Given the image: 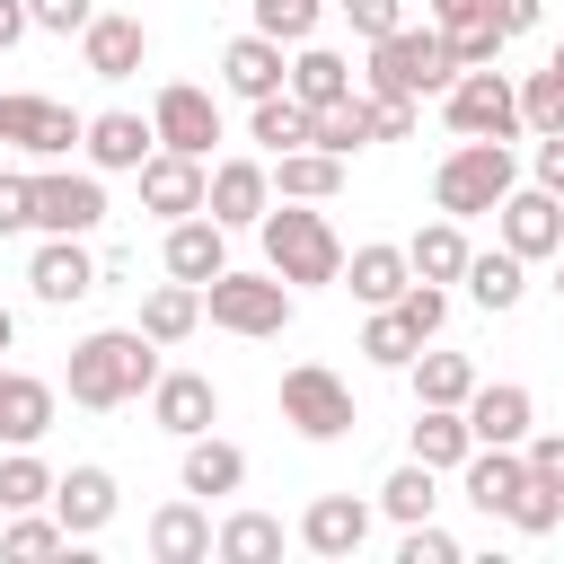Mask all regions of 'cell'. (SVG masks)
Instances as JSON below:
<instances>
[{"instance_id":"1","label":"cell","mask_w":564,"mask_h":564,"mask_svg":"<svg viewBox=\"0 0 564 564\" xmlns=\"http://www.w3.org/2000/svg\"><path fill=\"white\" fill-rule=\"evenodd\" d=\"M159 352H167V344H150L141 326H97V335H79V344H70V405L115 414V405L150 397V388H159Z\"/></svg>"},{"instance_id":"2","label":"cell","mask_w":564,"mask_h":564,"mask_svg":"<svg viewBox=\"0 0 564 564\" xmlns=\"http://www.w3.org/2000/svg\"><path fill=\"white\" fill-rule=\"evenodd\" d=\"M256 229H264V264H273L291 291L344 282V238H335V220H326V212H308V203H282V212H264Z\"/></svg>"},{"instance_id":"3","label":"cell","mask_w":564,"mask_h":564,"mask_svg":"<svg viewBox=\"0 0 564 564\" xmlns=\"http://www.w3.org/2000/svg\"><path fill=\"white\" fill-rule=\"evenodd\" d=\"M449 79H458V44L441 26H397L370 44V88L388 97H441Z\"/></svg>"},{"instance_id":"4","label":"cell","mask_w":564,"mask_h":564,"mask_svg":"<svg viewBox=\"0 0 564 564\" xmlns=\"http://www.w3.org/2000/svg\"><path fill=\"white\" fill-rule=\"evenodd\" d=\"M511 185H520L511 141H458V150L441 159V176H432V203H441L449 220H476V212H494Z\"/></svg>"},{"instance_id":"5","label":"cell","mask_w":564,"mask_h":564,"mask_svg":"<svg viewBox=\"0 0 564 564\" xmlns=\"http://www.w3.org/2000/svg\"><path fill=\"white\" fill-rule=\"evenodd\" d=\"M291 308H300V300H291V282H282L273 264H264V273H212V282H203V317L229 326V335H282Z\"/></svg>"},{"instance_id":"6","label":"cell","mask_w":564,"mask_h":564,"mask_svg":"<svg viewBox=\"0 0 564 564\" xmlns=\"http://www.w3.org/2000/svg\"><path fill=\"white\" fill-rule=\"evenodd\" d=\"M282 423H291L300 441H344V432L361 423V405H352V388H344L326 361H291V370H282Z\"/></svg>"},{"instance_id":"7","label":"cell","mask_w":564,"mask_h":564,"mask_svg":"<svg viewBox=\"0 0 564 564\" xmlns=\"http://www.w3.org/2000/svg\"><path fill=\"white\" fill-rule=\"evenodd\" d=\"M441 115H449L458 141H511V132H520V79H502V70H458V79L441 88Z\"/></svg>"},{"instance_id":"8","label":"cell","mask_w":564,"mask_h":564,"mask_svg":"<svg viewBox=\"0 0 564 564\" xmlns=\"http://www.w3.org/2000/svg\"><path fill=\"white\" fill-rule=\"evenodd\" d=\"M0 141L26 150V159H70V150L88 141V115H70L62 97H26V88H9V97H0Z\"/></svg>"},{"instance_id":"9","label":"cell","mask_w":564,"mask_h":564,"mask_svg":"<svg viewBox=\"0 0 564 564\" xmlns=\"http://www.w3.org/2000/svg\"><path fill=\"white\" fill-rule=\"evenodd\" d=\"M106 220V185H97V167L79 176V167H44L35 176V229L44 238H88Z\"/></svg>"},{"instance_id":"10","label":"cell","mask_w":564,"mask_h":564,"mask_svg":"<svg viewBox=\"0 0 564 564\" xmlns=\"http://www.w3.org/2000/svg\"><path fill=\"white\" fill-rule=\"evenodd\" d=\"M494 229H502V247L511 256H564V203L546 194V185H511L502 203H494Z\"/></svg>"},{"instance_id":"11","label":"cell","mask_w":564,"mask_h":564,"mask_svg":"<svg viewBox=\"0 0 564 564\" xmlns=\"http://www.w3.org/2000/svg\"><path fill=\"white\" fill-rule=\"evenodd\" d=\"M150 123H159V150H185V159H212V141H220L212 88H185V79H167V88L150 97Z\"/></svg>"},{"instance_id":"12","label":"cell","mask_w":564,"mask_h":564,"mask_svg":"<svg viewBox=\"0 0 564 564\" xmlns=\"http://www.w3.org/2000/svg\"><path fill=\"white\" fill-rule=\"evenodd\" d=\"M88 167L97 176H141V159L159 150V123L150 115H132V106H106V115H88Z\"/></svg>"},{"instance_id":"13","label":"cell","mask_w":564,"mask_h":564,"mask_svg":"<svg viewBox=\"0 0 564 564\" xmlns=\"http://www.w3.org/2000/svg\"><path fill=\"white\" fill-rule=\"evenodd\" d=\"M106 282V264L79 247V238H44L35 256H26V291L44 300V308H70V300H88Z\"/></svg>"},{"instance_id":"14","label":"cell","mask_w":564,"mask_h":564,"mask_svg":"<svg viewBox=\"0 0 564 564\" xmlns=\"http://www.w3.org/2000/svg\"><path fill=\"white\" fill-rule=\"evenodd\" d=\"M203 212H212L220 229H256V220L273 212V167H264V159H220Z\"/></svg>"},{"instance_id":"15","label":"cell","mask_w":564,"mask_h":564,"mask_svg":"<svg viewBox=\"0 0 564 564\" xmlns=\"http://www.w3.org/2000/svg\"><path fill=\"white\" fill-rule=\"evenodd\" d=\"M203 194H212V167H203V159H185V150H150V159H141V203H150L159 220L203 212Z\"/></svg>"},{"instance_id":"16","label":"cell","mask_w":564,"mask_h":564,"mask_svg":"<svg viewBox=\"0 0 564 564\" xmlns=\"http://www.w3.org/2000/svg\"><path fill=\"white\" fill-rule=\"evenodd\" d=\"M150 423L176 432V441H194V432L220 423V388H212L203 370H159V388H150Z\"/></svg>"},{"instance_id":"17","label":"cell","mask_w":564,"mask_h":564,"mask_svg":"<svg viewBox=\"0 0 564 564\" xmlns=\"http://www.w3.org/2000/svg\"><path fill=\"white\" fill-rule=\"evenodd\" d=\"M529 423H538V405H529L520 379H476V397H467V432H476L485 449H520Z\"/></svg>"},{"instance_id":"18","label":"cell","mask_w":564,"mask_h":564,"mask_svg":"<svg viewBox=\"0 0 564 564\" xmlns=\"http://www.w3.org/2000/svg\"><path fill=\"white\" fill-rule=\"evenodd\" d=\"M141 53H150V26H141V18H123V9H97V18L79 26V62H88L97 79H132V70H141Z\"/></svg>"},{"instance_id":"19","label":"cell","mask_w":564,"mask_h":564,"mask_svg":"<svg viewBox=\"0 0 564 564\" xmlns=\"http://www.w3.org/2000/svg\"><path fill=\"white\" fill-rule=\"evenodd\" d=\"M458 485H467V502L485 511V520H502L520 494H529V449H467V467H458Z\"/></svg>"},{"instance_id":"20","label":"cell","mask_w":564,"mask_h":564,"mask_svg":"<svg viewBox=\"0 0 564 564\" xmlns=\"http://www.w3.org/2000/svg\"><path fill=\"white\" fill-rule=\"evenodd\" d=\"M167 273L176 282H212V273H229V229L212 220V212H185V220H167Z\"/></svg>"},{"instance_id":"21","label":"cell","mask_w":564,"mask_h":564,"mask_svg":"<svg viewBox=\"0 0 564 564\" xmlns=\"http://www.w3.org/2000/svg\"><path fill=\"white\" fill-rule=\"evenodd\" d=\"M220 88H229V97H247V106H256V97H273V88H291L282 44H273L264 26H256V35H238V44L220 53Z\"/></svg>"},{"instance_id":"22","label":"cell","mask_w":564,"mask_h":564,"mask_svg":"<svg viewBox=\"0 0 564 564\" xmlns=\"http://www.w3.org/2000/svg\"><path fill=\"white\" fill-rule=\"evenodd\" d=\"M361 538H370V502H352V494H317L300 511V546L308 555H361Z\"/></svg>"},{"instance_id":"23","label":"cell","mask_w":564,"mask_h":564,"mask_svg":"<svg viewBox=\"0 0 564 564\" xmlns=\"http://www.w3.org/2000/svg\"><path fill=\"white\" fill-rule=\"evenodd\" d=\"M212 538H220V529H212L203 494H185V502H159V511H150V555H159V564H203V555H212Z\"/></svg>"},{"instance_id":"24","label":"cell","mask_w":564,"mask_h":564,"mask_svg":"<svg viewBox=\"0 0 564 564\" xmlns=\"http://www.w3.org/2000/svg\"><path fill=\"white\" fill-rule=\"evenodd\" d=\"M44 432H53V379L9 370V379H0V441H9V449H35Z\"/></svg>"},{"instance_id":"25","label":"cell","mask_w":564,"mask_h":564,"mask_svg":"<svg viewBox=\"0 0 564 564\" xmlns=\"http://www.w3.org/2000/svg\"><path fill=\"white\" fill-rule=\"evenodd\" d=\"M344 282H352V300L397 308V300L414 291V256H405V247H352V256H344Z\"/></svg>"},{"instance_id":"26","label":"cell","mask_w":564,"mask_h":564,"mask_svg":"<svg viewBox=\"0 0 564 564\" xmlns=\"http://www.w3.org/2000/svg\"><path fill=\"white\" fill-rule=\"evenodd\" d=\"M53 520H62L70 538H97V529L115 520V476H106V467H70V476L53 485Z\"/></svg>"},{"instance_id":"27","label":"cell","mask_w":564,"mask_h":564,"mask_svg":"<svg viewBox=\"0 0 564 564\" xmlns=\"http://www.w3.org/2000/svg\"><path fill=\"white\" fill-rule=\"evenodd\" d=\"M176 476H185V494H203V502H212V494H238V485H247V449L220 441V432H194Z\"/></svg>"},{"instance_id":"28","label":"cell","mask_w":564,"mask_h":564,"mask_svg":"<svg viewBox=\"0 0 564 564\" xmlns=\"http://www.w3.org/2000/svg\"><path fill=\"white\" fill-rule=\"evenodd\" d=\"M247 141H264L273 159H282V150H308V141H317V106H300L291 88L256 97V115H247Z\"/></svg>"},{"instance_id":"29","label":"cell","mask_w":564,"mask_h":564,"mask_svg":"<svg viewBox=\"0 0 564 564\" xmlns=\"http://www.w3.org/2000/svg\"><path fill=\"white\" fill-rule=\"evenodd\" d=\"M520 291H529V256H511V247H476L467 256V300L476 308H520Z\"/></svg>"},{"instance_id":"30","label":"cell","mask_w":564,"mask_h":564,"mask_svg":"<svg viewBox=\"0 0 564 564\" xmlns=\"http://www.w3.org/2000/svg\"><path fill=\"white\" fill-rule=\"evenodd\" d=\"M335 185H344V159H335V150H317V141L273 159V194H282V203H326Z\"/></svg>"},{"instance_id":"31","label":"cell","mask_w":564,"mask_h":564,"mask_svg":"<svg viewBox=\"0 0 564 564\" xmlns=\"http://www.w3.org/2000/svg\"><path fill=\"white\" fill-rule=\"evenodd\" d=\"M405 256H414V282H467V256H476V247H467V229L441 212L432 229L405 238Z\"/></svg>"},{"instance_id":"32","label":"cell","mask_w":564,"mask_h":564,"mask_svg":"<svg viewBox=\"0 0 564 564\" xmlns=\"http://www.w3.org/2000/svg\"><path fill=\"white\" fill-rule=\"evenodd\" d=\"M476 432H467V405H414V458L423 467H467Z\"/></svg>"},{"instance_id":"33","label":"cell","mask_w":564,"mask_h":564,"mask_svg":"<svg viewBox=\"0 0 564 564\" xmlns=\"http://www.w3.org/2000/svg\"><path fill=\"white\" fill-rule=\"evenodd\" d=\"M194 326H203V291L167 273V282H159V291L141 300V335H150V344H185Z\"/></svg>"},{"instance_id":"34","label":"cell","mask_w":564,"mask_h":564,"mask_svg":"<svg viewBox=\"0 0 564 564\" xmlns=\"http://www.w3.org/2000/svg\"><path fill=\"white\" fill-rule=\"evenodd\" d=\"M291 97H300V106H335V97H352V62L326 53V44H300V53H291Z\"/></svg>"},{"instance_id":"35","label":"cell","mask_w":564,"mask_h":564,"mask_svg":"<svg viewBox=\"0 0 564 564\" xmlns=\"http://www.w3.org/2000/svg\"><path fill=\"white\" fill-rule=\"evenodd\" d=\"M212 555H220V564H273V555H282V520H273V511H229L220 538H212Z\"/></svg>"},{"instance_id":"36","label":"cell","mask_w":564,"mask_h":564,"mask_svg":"<svg viewBox=\"0 0 564 564\" xmlns=\"http://www.w3.org/2000/svg\"><path fill=\"white\" fill-rule=\"evenodd\" d=\"M467 397H476L467 352H414V405H467Z\"/></svg>"},{"instance_id":"37","label":"cell","mask_w":564,"mask_h":564,"mask_svg":"<svg viewBox=\"0 0 564 564\" xmlns=\"http://www.w3.org/2000/svg\"><path fill=\"white\" fill-rule=\"evenodd\" d=\"M379 132H370V97H335V106H317V150H335V159H352V150H370Z\"/></svg>"},{"instance_id":"38","label":"cell","mask_w":564,"mask_h":564,"mask_svg":"<svg viewBox=\"0 0 564 564\" xmlns=\"http://www.w3.org/2000/svg\"><path fill=\"white\" fill-rule=\"evenodd\" d=\"M432 476H441V467L405 458V467L379 485V511H388V520H405V529H414V520H432V502H441V494H432Z\"/></svg>"},{"instance_id":"39","label":"cell","mask_w":564,"mask_h":564,"mask_svg":"<svg viewBox=\"0 0 564 564\" xmlns=\"http://www.w3.org/2000/svg\"><path fill=\"white\" fill-rule=\"evenodd\" d=\"M53 485H62V476H53L35 449H9V458H0V511H35V502H53Z\"/></svg>"},{"instance_id":"40","label":"cell","mask_w":564,"mask_h":564,"mask_svg":"<svg viewBox=\"0 0 564 564\" xmlns=\"http://www.w3.org/2000/svg\"><path fill=\"white\" fill-rule=\"evenodd\" d=\"M361 352L379 361V370H414V352H423V335L397 317V308H370V326H361Z\"/></svg>"},{"instance_id":"41","label":"cell","mask_w":564,"mask_h":564,"mask_svg":"<svg viewBox=\"0 0 564 564\" xmlns=\"http://www.w3.org/2000/svg\"><path fill=\"white\" fill-rule=\"evenodd\" d=\"M520 132H564V70H529L520 79Z\"/></svg>"},{"instance_id":"42","label":"cell","mask_w":564,"mask_h":564,"mask_svg":"<svg viewBox=\"0 0 564 564\" xmlns=\"http://www.w3.org/2000/svg\"><path fill=\"white\" fill-rule=\"evenodd\" d=\"M317 18H326V0H256V26H264L273 44H308Z\"/></svg>"},{"instance_id":"43","label":"cell","mask_w":564,"mask_h":564,"mask_svg":"<svg viewBox=\"0 0 564 564\" xmlns=\"http://www.w3.org/2000/svg\"><path fill=\"white\" fill-rule=\"evenodd\" d=\"M62 546H70V529L35 520V511H9V529H0V555H62Z\"/></svg>"},{"instance_id":"44","label":"cell","mask_w":564,"mask_h":564,"mask_svg":"<svg viewBox=\"0 0 564 564\" xmlns=\"http://www.w3.org/2000/svg\"><path fill=\"white\" fill-rule=\"evenodd\" d=\"M502 520H511V529H520V538H546V529H555V520H564V494H555V485H538V476H529V494H520V502H511V511H502Z\"/></svg>"},{"instance_id":"45","label":"cell","mask_w":564,"mask_h":564,"mask_svg":"<svg viewBox=\"0 0 564 564\" xmlns=\"http://www.w3.org/2000/svg\"><path fill=\"white\" fill-rule=\"evenodd\" d=\"M397 317H405V326H414V335H423V344H432V335H441V326H449V291H441V282H414V291H405V300H397Z\"/></svg>"},{"instance_id":"46","label":"cell","mask_w":564,"mask_h":564,"mask_svg":"<svg viewBox=\"0 0 564 564\" xmlns=\"http://www.w3.org/2000/svg\"><path fill=\"white\" fill-rule=\"evenodd\" d=\"M449 44H458V70H494V62H502V44H511V35H502V26H494V18H476V26H458V35H449Z\"/></svg>"},{"instance_id":"47","label":"cell","mask_w":564,"mask_h":564,"mask_svg":"<svg viewBox=\"0 0 564 564\" xmlns=\"http://www.w3.org/2000/svg\"><path fill=\"white\" fill-rule=\"evenodd\" d=\"M18 229H35V176L0 167V238H18Z\"/></svg>"},{"instance_id":"48","label":"cell","mask_w":564,"mask_h":564,"mask_svg":"<svg viewBox=\"0 0 564 564\" xmlns=\"http://www.w3.org/2000/svg\"><path fill=\"white\" fill-rule=\"evenodd\" d=\"M397 564H458V538H449V529H432V520H414V529H405V546H397Z\"/></svg>"},{"instance_id":"49","label":"cell","mask_w":564,"mask_h":564,"mask_svg":"<svg viewBox=\"0 0 564 564\" xmlns=\"http://www.w3.org/2000/svg\"><path fill=\"white\" fill-rule=\"evenodd\" d=\"M335 9H344V18H352V35H370V44L405 26V0H335Z\"/></svg>"},{"instance_id":"50","label":"cell","mask_w":564,"mask_h":564,"mask_svg":"<svg viewBox=\"0 0 564 564\" xmlns=\"http://www.w3.org/2000/svg\"><path fill=\"white\" fill-rule=\"evenodd\" d=\"M370 132H379V141H405V132H414V97L370 88Z\"/></svg>"},{"instance_id":"51","label":"cell","mask_w":564,"mask_h":564,"mask_svg":"<svg viewBox=\"0 0 564 564\" xmlns=\"http://www.w3.org/2000/svg\"><path fill=\"white\" fill-rule=\"evenodd\" d=\"M26 9H35V26H44V35H79V26L97 18V0H26Z\"/></svg>"},{"instance_id":"52","label":"cell","mask_w":564,"mask_h":564,"mask_svg":"<svg viewBox=\"0 0 564 564\" xmlns=\"http://www.w3.org/2000/svg\"><path fill=\"white\" fill-rule=\"evenodd\" d=\"M520 449H529V476H538V485H555V494H564V432H529V441H520Z\"/></svg>"},{"instance_id":"53","label":"cell","mask_w":564,"mask_h":564,"mask_svg":"<svg viewBox=\"0 0 564 564\" xmlns=\"http://www.w3.org/2000/svg\"><path fill=\"white\" fill-rule=\"evenodd\" d=\"M529 167H538V185L564 203V132H538V159H529Z\"/></svg>"},{"instance_id":"54","label":"cell","mask_w":564,"mask_h":564,"mask_svg":"<svg viewBox=\"0 0 564 564\" xmlns=\"http://www.w3.org/2000/svg\"><path fill=\"white\" fill-rule=\"evenodd\" d=\"M485 9H494V26H502V35H529L546 0H485Z\"/></svg>"},{"instance_id":"55","label":"cell","mask_w":564,"mask_h":564,"mask_svg":"<svg viewBox=\"0 0 564 564\" xmlns=\"http://www.w3.org/2000/svg\"><path fill=\"white\" fill-rule=\"evenodd\" d=\"M476 18H494V9H485V0H432V26H441V35H458V26H476Z\"/></svg>"},{"instance_id":"56","label":"cell","mask_w":564,"mask_h":564,"mask_svg":"<svg viewBox=\"0 0 564 564\" xmlns=\"http://www.w3.org/2000/svg\"><path fill=\"white\" fill-rule=\"evenodd\" d=\"M26 26H35V9H26V0H0V53H9Z\"/></svg>"},{"instance_id":"57","label":"cell","mask_w":564,"mask_h":564,"mask_svg":"<svg viewBox=\"0 0 564 564\" xmlns=\"http://www.w3.org/2000/svg\"><path fill=\"white\" fill-rule=\"evenodd\" d=\"M9 344H18V317H9V308H0V352H9Z\"/></svg>"},{"instance_id":"58","label":"cell","mask_w":564,"mask_h":564,"mask_svg":"<svg viewBox=\"0 0 564 564\" xmlns=\"http://www.w3.org/2000/svg\"><path fill=\"white\" fill-rule=\"evenodd\" d=\"M555 70H564V44H555Z\"/></svg>"},{"instance_id":"59","label":"cell","mask_w":564,"mask_h":564,"mask_svg":"<svg viewBox=\"0 0 564 564\" xmlns=\"http://www.w3.org/2000/svg\"><path fill=\"white\" fill-rule=\"evenodd\" d=\"M0 379H9V370H0Z\"/></svg>"},{"instance_id":"60","label":"cell","mask_w":564,"mask_h":564,"mask_svg":"<svg viewBox=\"0 0 564 564\" xmlns=\"http://www.w3.org/2000/svg\"><path fill=\"white\" fill-rule=\"evenodd\" d=\"M555 291H564V282H555Z\"/></svg>"}]
</instances>
